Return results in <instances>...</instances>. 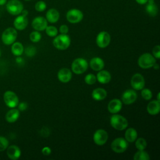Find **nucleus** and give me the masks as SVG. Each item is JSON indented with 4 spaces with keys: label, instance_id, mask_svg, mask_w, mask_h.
Masks as SVG:
<instances>
[{
    "label": "nucleus",
    "instance_id": "obj_44",
    "mask_svg": "<svg viewBox=\"0 0 160 160\" xmlns=\"http://www.w3.org/2000/svg\"><path fill=\"white\" fill-rule=\"evenodd\" d=\"M7 2V0H0V6H2Z\"/></svg>",
    "mask_w": 160,
    "mask_h": 160
},
{
    "label": "nucleus",
    "instance_id": "obj_24",
    "mask_svg": "<svg viewBox=\"0 0 160 160\" xmlns=\"http://www.w3.org/2000/svg\"><path fill=\"white\" fill-rule=\"evenodd\" d=\"M107 96V91L101 88L94 89L92 92V98L96 101H102Z\"/></svg>",
    "mask_w": 160,
    "mask_h": 160
},
{
    "label": "nucleus",
    "instance_id": "obj_3",
    "mask_svg": "<svg viewBox=\"0 0 160 160\" xmlns=\"http://www.w3.org/2000/svg\"><path fill=\"white\" fill-rule=\"evenodd\" d=\"M156 62L155 58L150 53H144L139 56L138 60V65L142 69H148Z\"/></svg>",
    "mask_w": 160,
    "mask_h": 160
},
{
    "label": "nucleus",
    "instance_id": "obj_46",
    "mask_svg": "<svg viewBox=\"0 0 160 160\" xmlns=\"http://www.w3.org/2000/svg\"><path fill=\"white\" fill-rule=\"evenodd\" d=\"M1 49H0V57H1Z\"/></svg>",
    "mask_w": 160,
    "mask_h": 160
},
{
    "label": "nucleus",
    "instance_id": "obj_14",
    "mask_svg": "<svg viewBox=\"0 0 160 160\" xmlns=\"http://www.w3.org/2000/svg\"><path fill=\"white\" fill-rule=\"evenodd\" d=\"M138 97L137 93L134 90L132 89H127L125 91L121 97L122 102L125 104H131L135 102Z\"/></svg>",
    "mask_w": 160,
    "mask_h": 160
},
{
    "label": "nucleus",
    "instance_id": "obj_16",
    "mask_svg": "<svg viewBox=\"0 0 160 160\" xmlns=\"http://www.w3.org/2000/svg\"><path fill=\"white\" fill-rule=\"evenodd\" d=\"M122 108V101L119 99H113L111 100L108 105V109L109 112L116 114L121 111Z\"/></svg>",
    "mask_w": 160,
    "mask_h": 160
},
{
    "label": "nucleus",
    "instance_id": "obj_7",
    "mask_svg": "<svg viewBox=\"0 0 160 160\" xmlns=\"http://www.w3.org/2000/svg\"><path fill=\"white\" fill-rule=\"evenodd\" d=\"M128 147V142L123 138H118L112 141L111 144L112 150L117 153L124 152Z\"/></svg>",
    "mask_w": 160,
    "mask_h": 160
},
{
    "label": "nucleus",
    "instance_id": "obj_47",
    "mask_svg": "<svg viewBox=\"0 0 160 160\" xmlns=\"http://www.w3.org/2000/svg\"><path fill=\"white\" fill-rule=\"evenodd\" d=\"M25 1H31V0H25Z\"/></svg>",
    "mask_w": 160,
    "mask_h": 160
},
{
    "label": "nucleus",
    "instance_id": "obj_8",
    "mask_svg": "<svg viewBox=\"0 0 160 160\" xmlns=\"http://www.w3.org/2000/svg\"><path fill=\"white\" fill-rule=\"evenodd\" d=\"M3 99L6 106L10 108H16L19 104V98L14 92L7 91L4 92Z\"/></svg>",
    "mask_w": 160,
    "mask_h": 160
},
{
    "label": "nucleus",
    "instance_id": "obj_4",
    "mask_svg": "<svg viewBox=\"0 0 160 160\" xmlns=\"http://www.w3.org/2000/svg\"><path fill=\"white\" fill-rule=\"evenodd\" d=\"M88 67L87 61L82 58H79L73 61L71 64L72 72L76 74H80L84 72Z\"/></svg>",
    "mask_w": 160,
    "mask_h": 160
},
{
    "label": "nucleus",
    "instance_id": "obj_12",
    "mask_svg": "<svg viewBox=\"0 0 160 160\" xmlns=\"http://www.w3.org/2000/svg\"><path fill=\"white\" fill-rule=\"evenodd\" d=\"M131 85L134 90H141L145 85L144 77L140 73L134 74L131 79Z\"/></svg>",
    "mask_w": 160,
    "mask_h": 160
},
{
    "label": "nucleus",
    "instance_id": "obj_10",
    "mask_svg": "<svg viewBox=\"0 0 160 160\" xmlns=\"http://www.w3.org/2000/svg\"><path fill=\"white\" fill-rule=\"evenodd\" d=\"M108 139V132L102 129H98L95 131L93 135V141L94 143L98 146L104 144Z\"/></svg>",
    "mask_w": 160,
    "mask_h": 160
},
{
    "label": "nucleus",
    "instance_id": "obj_22",
    "mask_svg": "<svg viewBox=\"0 0 160 160\" xmlns=\"http://www.w3.org/2000/svg\"><path fill=\"white\" fill-rule=\"evenodd\" d=\"M145 9L146 12L152 17L156 16L158 12V8L154 0H148Z\"/></svg>",
    "mask_w": 160,
    "mask_h": 160
},
{
    "label": "nucleus",
    "instance_id": "obj_35",
    "mask_svg": "<svg viewBox=\"0 0 160 160\" xmlns=\"http://www.w3.org/2000/svg\"><path fill=\"white\" fill-rule=\"evenodd\" d=\"M9 146L8 140L3 136H0V151H3L7 149Z\"/></svg>",
    "mask_w": 160,
    "mask_h": 160
},
{
    "label": "nucleus",
    "instance_id": "obj_20",
    "mask_svg": "<svg viewBox=\"0 0 160 160\" xmlns=\"http://www.w3.org/2000/svg\"><path fill=\"white\" fill-rule=\"evenodd\" d=\"M59 16L60 14L59 11L54 8L49 9L46 14V19L50 23H55L58 22Z\"/></svg>",
    "mask_w": 160,
    "mask_h": 160
},
{
    "label": "nucleus",
    "instance_id": "obj_42",
    "mask_svg": "<svg viewBox=\"0 0 160 160\" xmlns=\"http://www.w3.org/2000/svg\"><path fill=\"white\" fill-rule=\"evenodd\" d=\"M20 14H21V15H22V16H27V15L28 14V11L27 10L23 9Z\"/></svg>",
    "mask_w": 160,
    "mask_h": 160
},
{
    "label": "nucleus",
    "instance_id": "obj_13",
    "mask_svg": "<svg viewBox=\"0 0 160 160\" xmlns=\"http://www.w3.org/2000/svg\"><path fill=\"white\" fill-rule=\"evenodd\" d=\"M32 27L34 29L38 31L45 30L48 26V21L42 16H38L33 19L32 21Z\"/></svg>",
    "mask_w": 160,
    "mask_h": 160
},
{
    "label": "nucleus",
    "instance_id": "obj_39",
    "mask_svg": "<svg viewBox=\"0 0 160 160\" xmlns=\"http://www.w3.org/2000/svg\"><path fill=\"white\" fill-rule=\"evenodd\" d=\"M43 155L44 156H48L51 154V149L48 146H46V147H44L42 149V151H41Z\"/></svg>",
    "mask_w": 160,
    "mask_h": 160
},
{
    "label": "nucleus",
    "instance_id": "obj_27",
    "mask_svg": "<svg viewBox=\"0 0 160 160\" xmlns=\"http://www.w3.org/2000/svg\"><path fill=\"white\" fill-rule=\"evenodd\" d=\"M11 46V52L12 53L16 56H21L24 51V47L22 44L19 42H13Z\"/></svg>",
    "mask_w": 160,
    "mask_h": 160
},
{
    "label": "nucleus",
    "instance_id": "obj_21",
    "mask_svg": "<svg viewBox=\"0 0 160 160\" xmlns=\"http://www.w3.org/2000/svg\"><path fill=\"white\" fill-rule=\"evenodd\" d=\"M148 112L151 115H156L160 111V102L157 100L150 101L147 106Z\"/></svg>",
    "mask_w": 160,
    "mask_h": 160
},
{
    "label": "nucleus",
    "instance_id": "obj_45",
    "mask_svg": "<svg viewBox=\"0 0 160 160\" xmlns=\"http://www.w3.org/2000/svg\"><path fill=\"white\" fill-rule=\"evenodd\" d=\"M159 96H160V93L159 92H158V94H157V101H160V98H159Z\"/></svg>",
    "mask_w": 160,
    "mask_h": 160
},
{
    "label": "nucleus",
    "instance_id": "obj_19",
    "mask_svg": "<svg viewBox=\"0 0 160 160\" xmlns=\"http://www.w3.org/2000/svg\"><path fill=\"white\" fill-rule=\"evenodd\" d=\"M90 67L91 68L96 71H99L102 70L104 67V61L99 58V57H94L92 58L90 60Z\"/></svg>",
    "mask_w": 160,
    "mask_h": 160
},
{
    "label": "nucleus",
    "instance_id": "obj_1",
    "mask_svg": "<svg viewBox=\"0 0 160 160\" xmlns=\"http://www.w3.org/2000/svg\"><path fill=\"white\" fill-rule=\"evenodd\" d=\"M52 44L56 49L59 50H65L69 46L71 39L67 34H61L55 36Z\"/></svg>",
    "mask_w": 160,
    "mask_h": 160
},
{
    "label": "nucleus",
    "instance_id": "obj_25",
    "mask_svg": "<svg viewBox=\"0 0 160 160\" xmlns=\"http://www.w3.org/2000/svg\"><path fill=\"white\" fill-rule=\"evenodd\" d=\"M19 117V111L17 109L12 108L9 110L6 114V120L8 122H14Z\"/></svg>",
    "mask_w": 160,
    "mask_h": 160
},
{
    "label": "nucleus",
    "instance_id": "obj_30",
    "mask_svg": "<svg viewBox=\"0 0 160 160\" xmlns=\"http://www.w3.org/2000/svg\"><path fill=\"white\" fill-rule=\"evenodd\" d=\"M45 30H46V32L47 35L50 37H55L58 35V31L55 26H47Z\"/></svg>",
    "mask_w": 160,
    "mask_h": 160
},
{
    "label": "nucleus",
    "instance_id": "obj_37",
    "mask_svg": "<svg viewBox=\"0 0 160 160\" xmlns=\"http://www.w3.org/2000/svg\"><path fill=\"white\" fill-rule=\"evenodd\" d=\"M36 53V49L33 47H28L26 49V54L28 56H32Z\"/></svg>",
    "mask_w": 160,
    "mask_h": 160
},
{
    "label": "nucleus",
    "instance_id": "obj_38",
    "mask_svg": "<svg viewBox=\"0 0 160 160\" xmlns=\"http://www.w3.org/2000/svg\"><path fill=\"white\" fill-rule=\"evenodd\" d=\"M69 31V28L67 25L62 24L59 27V32L61 34H67Z\"/></svg>",
    "mask_w": 160,
    "mask_h": 160
},
{
    "label": "nucleus",
    "instance_id": "obj_9",
    "mask_svg": "<svg viewBox=\"0 0 160 160\" xmlns=\"http://www.w3.org/2000/svg\"><path fill=\"white\" fill-rule=\"evenodd\" d=\"M83 13L78 9H71L66 13V19L68 22L76 24L81 22L83 19Z\"/></svg>",
    "mask_w": 160,
    "mask_h": 160
},
{
    "label": "nucleus",
    "instance_id": "obj_23",
    "mask_svg": "<svg viewBox=\"0 0 160 160\" xmlns=\"http://www.w3.org/2000/svg\"><path fill=\"white\" fill-rule=\"evenodd\" d=\"M111 79V74L106 70L99 71V72L96 76V80L101 84L108 83Z\"/></svg>",
    "mask_w": 160,
    "mask_h": 160
},
{
    "label": "nucleus",
    "instance_id": "obj_11",
    "mask_svg": "<svg viewBox=\"0 0 160 160\" xmlns=\"http://www.w3.org/2000/svg\"><path fill=\"white\" fill-rule=\"evenodd\" d=\"M111 42V36L106 31L100 32L96 37V44L101 48H106Z\"/></svg>",
    "mask_w": 160,
    "mask_h": 160
},
{
    "label": "nucleus",
    "instance_id": "obj_29",
    "mask_svg": "<svg viewBox=\"0 0 160 160\" xmlns=\"http://www.w3.org/2000/svg\"><path fill=\"white\" fill-rule=\"evenodd\" d=\"M135 146L138 150H144L147 146V142L145 139L139 138L136 141Z\"/></svg>",
    "mask_w": 160,
    "mask_h": 160
},
{
    "label": "nucleus",
    "instance_id": "obj_33",
    "mask_svg": "<svg viewBox=\"0 0 160 160\" xmlns=\"http://www.w3.org/2000/svg\"><path fill=\"white\" fill-rule=\"evenodd\" d=\"M141 96L145 100H149L152 96L151 91L148 88H142L141 89Z\"/></svg>",
    "mask_w": 160,
    "mask_h": 160
},
{
    "label": "nucleus",
    "instance_id": "obj_6",
    "mask_svg": "<svg viewBox=\"0 0 160 160\" xmlns=\"http://www.w3.org/2000/svg\"><path fill=\"white\" fill-rule=\"evenodd\" d=\"M24 9L22 3L19 0H10L6 4L8 12L14 16L19 15Z\"/></svg>",
    "mask_w": 160,
    "mask_h": 160
},
{
    "label": "nucleus",
    "instance_id": "obj_40",
    "mask_svg": "<svg viewBox=\"0 0 160 160\" xmlns=\"http://www.w3.org/2000/svg\"><path fill=\"white\" fill-rule=\"evenodd\" d=\"M28 108V104L26 102H21L18 104V110L21 111H25Z\"/></svg>",
    "mask_w": 160,
    "mask_h": 160
},
{
    "label": "nucleus",
    "instance_id": "obj_2",
    "mask_svg": "<svg viewBox=\"0 0 160 160\" xmlns=\"http://www.w3.org/2000/svg\"><path fill=\"white\" fill-rule=\"evenodd\" d=\"M110 124L115 129L122 131L128 127V122L124 116L119 114H114L111 117Z\"/></svg>",
    "mask_w": 160,
    "mask_h": 160
},
{
    "label": "nucleus",
    "instance_id": "obj_26",
    "mask_svg": "<svg viewBox=\"0 0 160 160\" xmlns=\"http://www.w3.org/2000/svg\"><path fill=\"white\" fill-rule=\"evenodd\" d=\"M125 139L128 142H132L136 141L138 136V132L136 130L132 128H128L125 132Z\"/></svg>",
    "mask_w": 160,
    "mask_h": 160
},
{
    "label": "nucleus",
    "instance_id": "obj_18",
    "mask_svg": "<svg viewBox=\"0 0 160 160\" xmlns=\"http://www.w3.org/2000/svg\"><path fill=\"white\" fill-rule=\"evenodd\" d=\"M21 150L16 145H11L7 148V155L12 160H17L21 156Z\"/></svg>",
    "mask_w": 160,
    "mask_h": 160
},
{
    "label": "nucleus",
    "instance_id": "obj_28",
    "mask_svg": "<svg viewBox=\"0 0 160 160\" xmlns=\"http://www.w3.org/2000/svg\"><path fill=\"white\" fill-rule=\"evenodd\" d=\"M133 159L134 160H149L150 157L147 152L144 150H139L134 154Z\"/></svg>",
    "mask_w": 160,
    "mask_h": 160
},
{
    "label": "nucleus",
    "instance_id": "obj_17",
    "mask_svg": "<svg viewBox=\"0 0 160 160\" xmlns=\"http://www.w3.org/2000/svg\"><path fill=\"white\" fill-rule=\"evenodd\" d=\"M58 78L62 82H68L72 78V72L68 68H62L58 72Z\"/></svg>",
    "mask_w": 160,
    "mask_h": 160
},
{
    "label": "nucleus",
    "instance_id": "obj_15",
    "mask_svg": "<svg viewBox=\"0 0 160 160\" xmlns=\"http://www.w3.org/2000/svg\"><path fill=\"white\" fill-rule=\"evenodd\" d=\"M14 26L16 29L22 31L24 29L28 24V19L27 16L19 15L16 17L14 21Z\"/></svg>",
    "mask_w": 160,
    "mask_h": 160
},
{
    "label": "nucleus",
    "instance_id": "obj_34",
    "mask_svg": "<svg viewBox=\"0 0 160 160\" xmlns=\"http://www.w3.org/2000/svg\"><path fill=\"white\" fill-rule=\"evenodd\" d=\"M84 81L86 84H89V85H92V84H93L96 82V77L93 74H91V73L88 74L85 76Z\"/></svg>",
    "mask_w": 160,
    "mask_h": 160
},
{
    "label": "nucleus",
    "instance_id": "obj_5",
    "mask_svg": "<svg viewBox=\"0 0 160 160\" xmlns=\"http://www.w3.org/2000/svg\"><path fill=\"white\" fill-rule=\"evenodd\" d=\"M18 36V32L16 29L8 28L6 29L1 36V40L6 45H11L16 41Z\"/></svg>",
    "mask_w": 160,
    "mask_h": 160
},
{
    "label": "nucleus",
    "instance_id": "obj_41",
    "mask_svg": "<svg viewBox=\"0 0 160 160\" xmlns=\"http://www.w3.org/2000/svg\"><path fill=\"white\" fill-rule=\"evenodd\" d=\"M136 2L141 5H143V4H146L148 2V0H135Z\"/></svg>",
    "mask_w": 160,
    "mask_h": 160
},
{
    "label": "nucleus",
    "instance_id": "obj_43",
    "mask_svg": "<svg viewBox=\"0 0 160 160\" xmlns=\"http://www.w3.org/2000/svg\"><path fill=\"white\" fill-rule=\"evenodd\" d=\"M152 67L154 68V69H155V70H158V69H159V64H157L156 62L152 66Z\"/></svg>",
    "mask_w": 160,
    "mask_h": 160
},
{
    "label": "nucleus",
    "instance_id": "obj_31",
    "mask_svg": "<svg viewBox=\"0 0 160 160\" xmlns=\"http://www.w3.org/2000/svg\"><path fill=\"white\" fill-rule=\"evenodd\" d=\"M29 39L33 42H38L41 39V34L38 31H32L29 35Z\"/></svg>",
    "mask_w": 160,
    "mask_h": 160
},
{
    "label": "nucleus",
    "instance_id": "obj_36",
    "mask_svg": "<svg viewBox=\"0 0 160 160\" xmlns=\"http://www.w3.org/2000/svg\"><path fill=\"white\" fill-rule=\"evenodd\" d=\"M153 56L156 59L160 58V46L159 45L155 46L152 49Z\"/></svg>",
    "mask_w": 160,
    "mask_h": 160
},
{
    "label": "nucleus",
    "instance_id": "obj_32",
    "mask_svg": "<svg viewBox=\"0 0 160 160\" xmlns=\"http://www.w3.org/2000/svg\"><path fill=\"white\" fill-rule=\"evenodd\" d=\"M46 3L44 1H38L34 5L35 9L38 12H42L46 9Z\"/></svg>",
    "mask_w": 160,
    "mask_h": 160
}]
</instances>
